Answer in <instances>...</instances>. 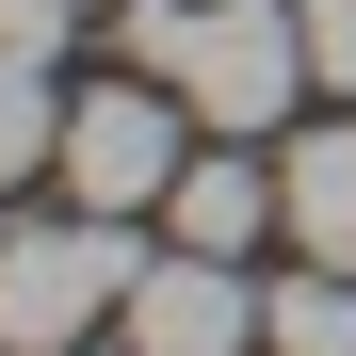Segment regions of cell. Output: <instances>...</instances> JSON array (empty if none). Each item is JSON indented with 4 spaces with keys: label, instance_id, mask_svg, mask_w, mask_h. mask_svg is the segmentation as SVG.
Wrapping results in <instances>:
<instances>
[{
    "label": "cell",
    "instance_id": "cell-10",
    "mask_svg": "<svg viewBox=\"0 0 356 356\" xmlns=\"http://www.w3.org/2000/svg\"><path fill=\"white\" fill-rule=\"evenodd\" d=\"M81 356H130V340H81Z\"/></svg>",
    "mask_w": 356,
    "mask_h": 356
},
{
    "label": "cell",
    "instance_id": "cell-8",
    "mask_svg": "<svg viewBox=\"0 0 356 356\" xmlns=\"http://www.w3.org/2000/svg\"><path fill=\"white\" fill-rule=\"evenodd\" d=\"M259 340H275V356H356V275H340V259L275 275V291H259Z\"/></svg>",
    "mask_w": 356,
    "mask_h": 356
},
{
    "label": "cell",
    "instance_id": "cell-2",
    "mask_svg": "<svg viewBox=\"0 0 356 356\" xmlns=\"http://www.w3.org/2000/svg\"><path fill=\"white\" fill-rule=\"evenodd\" d=\"M291 81H308V0H195V49H178V97L211 130H291Z\"/></svg>",
    "mask_w": 356,
    "mask_h": 356
},
{
    "label": "cell",
    "instance_id": "cell-1",
    "mask_svg": "<svg viewBox=\"0 0 356 356\" xmlns=\"http://www.w3.org/2000/svg\"><path fill=\"white\" fill-rule=\"evenodd\" d=\"M130 211H65V227H0V356H81L113 308H130Z\"/></svg>",
    "mask_w": 356,
    "mask_h": 356
},
{
    "label": "cell",
    "instance_id": "cell-6",
    "mask_svg": "<svg viewBox=\"0 0 356 356\" xmlns=\"http://www.w3.org/2000/svg\"><path fill=\"white\" fill-rule=\"evenodd\" d=\"M291 243H308V259H340L356 275V113H324V130H291Z\"/></svg>",
    "mask_w": 356,
    "mask_h": 356
},
{
    "label": "cell",
    "instance_id": "cell-7",
    "mask_svg": "<svg viewBox=\"0 0 356 356\" xmlns=\"http://www.w3.org/2000/svg\"><path fill=\"white\" fill-rule=\"evenodd\" d=\"M65 81H49V49H0V195L17 178H65Z\"/></svg>",
    "mask_w": 356,
    "mask_h": 356
},
{
    "label": "cell",
    "instance_id": "cell-9",
    "mask_svg": "<svg viewBox=\"0 0 356 356\" xmlns=\"http://www.w3.org/2000/svg\"><path fill=\"white\" fill-rule=\"evenodd\" d=\"M308 81L356 97V0H308Z\"/></svg>",
    "mask_w": 356,
    "mask_h": 356
},
{
    "label": "cell",
    "instance_id": "cell-3",
    "mask_svg": "<svg viewBox=\"0 0 356 356\" xmlns=\"http://www.w3.org/2000/svg\"><path fill=\"white\" fill-rule=\"evenodd\" d=\"M178 113H195V97H178V81H97L81 113H65V211H162L178 195V162H195V146H178Z\"/></svg>",
    "mask_w": 356,
    "mask_h": 356
},
{
    "label": "cell",
    "instance_id": "cell-4",
    "mask_svg": "<svg viewBox=\"0 0 356 356\" xmlns=\"http://www.w3.org/2000/svg\"><path fill=\"white\" fill-rule=\"evenodd\" d=\"M113 340H130V356H243V340H259V291H243V259L162 243V259L130 275V308H113Z\"/></svg>",
    "mask_w": 356,
    "mask_h": 356
},
{
    "label": "cell",
    "instance_id": "cell-5",
    "mask_svg": "<svg viewBox=\"0 0 356 356\" xmlns=\"http://www.w3.org/2000/svg\"><path fill=\"white\" fill-rule=\"evenodd\" d=\"M275 211H291V178L243 162V130H211V162H178V195H162V227H178V243H211V259H243Z\"/></svg>",
    "mask_w": 356,
    "mask_h": 356
}]
</instances>
